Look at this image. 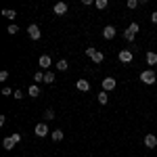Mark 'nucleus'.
<instances>
[{
  "mask_svg": "<svg viewBox=\"0 0 157 157\" xmlns=\"http://www.w3.org/2000/svg\"><path fill=\"white\" fill-rule=\"evenodd\" d=\"M34 82H44V73H42V71L34 73Z\"/></svg>",
  "mask_w": 157,
  "mask_h": 157,
  "instance_id": "25",
  "label": "nucleus"
},
{
  "mask_svg": "<svg viewBox=\"0 0 157 157\" xmlns=\"http://www.w3.org/2000/svg\"><path fill=\"white\" fill-rule=\"evenodd\" d=\"M57 69H59V71H67V69H69V65H67V61H65V59H61L59 63H57Z\"/></svg>",
  "mask_w": 157,
  "mask_h": 157,
  "instance_id": "16",
  "label": "nucleus"
},
{
  "mask_svg": "<svg viewBox=\"0 0 157 157\" xmlns=\"http://www.w3.org/2000/svg\"><path fill=\"white\" fill-rule=\"evenodd\" d=\"M29 97H34V98L40 97V86H38V84H32V86H29Z\"/></svg>",
  "mask_w": 157,
  "mask_h": 157,
  "instance_id": "14",
  "label": "nucleus"
},
{
  "mask_svg": "<svg viewBox=\"0 0 157 157\" xmlns=\"http://www.w3.org/2000/svg\"><path fill=\"white\" fill-rule=\"evenodd\" d=\"M6 80H9V71L2 69V71H0V82H6Z\"/></svg>",
  "mask_w": 157,
  "mask_h": 157,
  "instance_id": "26",
  "label": "nucleus"
},
{
  "mask_svg": "<svg viewBox=\"0 0 157 157\" xmlns=\"http://www.w3.org/2000/svg\"><path fill=\"white\" fill-rule=\"evenodd\" d=\"M115 34H117V32H115V27H113V25H107V27L103 29V38H105V40H113Z\"/></svg>",
  "mask_w": 157,
  "mask_h": 157,
  "instance_id": "7",
  "label": "nucleus"
},
{
  "mask_svg": "<svg viewBox=\"0 0 157 157\" xmlns=\"http://www.w3.org/2000/svg\"><path fill=\"white\" fill-rule=\"evenodd\" d=\"M155 80H157V73L153 71V69H145V71L140 73V82L147 86H151V84H155Z\"/></svg>",
  "mask_w": 157,
  "mask_h": 157,
  "instance_id": "1",
  "label": "nucleus"
},
{
  "mask_svg": "<svg viewBox=\"0 0 157 157\" xmlns=\"http://www.w3.org/2000/svg\"><path fill=\"white\" fill-rule=\"evenodd\" d=\"M38 63H40V67H50V57L48 55H42Z\"/></svg>",
  "mask_w": 157,
  "mask_h": 157,
  "instance_id": "13",
  "label": "nucleus"
},
{
  "mask_svg": "<svg viewBox=\"0 0 157 157\" xmlns=\"http://www.w3.org/2000/svg\"><path fill=\"white\" fill-rule=\"evenodd\" d=\"M132 59H134L132 50H120V61L121 63H132Z\"/></svg>",
  "mask_w": 157,
  "mask_h": 157,
  "instance_id": "8",
  "label": "nucleus"
},
{
  "mask_svg": "<svg viewBox=\"0 0 157 157\" xmlns=\"http://www.w3.org/2000/svg\"><path fill=\"white\" fill-rule=\"evenodd\" d=\"M50 136H52L55 143H61L63 140V130H55V132H50Z\"/></svg>",
  "mask_w": 157,
  "mask_h": 157,
  "instance_id": "15",
  "label": "nucleus"
},
{
  "mask_svg": "<svg viewBox=\"0 0 157 157\" xmlns=\"http://www.w3.org/2000/svg\"><path fill=\"white\" fill-rule=\"evenodd\" d=\"M138 29H140V25H138V23H130V25H128V32L134 34V36H136V32H138Z\"/></svg>",
  "mask_w": 157,
  "mask_h": 157,
  "instance_id": "19",
  "label": "nucleus"
},
{
  "mask_svg": "<svg viewBox=\"0 0 157 157\" xmlns=\"http://www.w3.org/2000/svg\"><path fill=\"white\" fill-rule=\"evenodd\" d=\"M6 32H9L11 36H15V34L19 32V27H17V25H15V23H11V25H9V29H6Z\"/></svg>",
  "mask_w": 157,
  "mask_h": 157,
  "instance_id": "24",
  "label": "nucleus"
},
{
  "mask_svg": "<svg viewBox=\"0 0 157 157\" xmlns=\"http://www.w3.org/2000/svg\"><path fill=\"white\" fill-rule=\"evenodd\" d=\"M151 21H153V23H157V11L153 13V15H151Z\"/></svg>",
  "mask_w": 157,
  "mask_h": 157,
  "instance_id": "30",
  "label": "nucleus"
},
{
  "mask_svg": "<svg viewBox=\"0 0 157 157\" xmlns=\"http://www.w3.org/2000/svg\"><path fill=\"white\" fill-rule=\"evenodd\" d=\"M36 136H40V138H44L46 134H50V130H48V126H46V121H42V124H38L36 126Z\"/></svg>",
  "mask_w": 157,
  "mask_h": 157,
  "instance_id": "3",
  "label": "nucleus"
},
{
  "mask_svg": "<svg viewBox=\"0 0 157 157\" xmlns=\"http://www.w3.org/2000/svg\"><path fill=\"white\" fill-rule=\"evenodd\" d=\"M44 117H46V121L55 120V111H52V109H46V111H44Z\"/></svg>",
  "mask_w": 157,
  "mask_h": 157,
  "instance_id": "23",
  "label": "nucleus"
},
{
  "mask_svg": "<svg viewBox=\"0 0 157 157\" xmlns=\"http://www.w3.org/2000/svg\"><path fill=\"white\" fill-rule=\"evenodd\" d=\"M97 9L98 11H105L107 9V0H97Z\"/></svg>",
  "mask_w": 157,
  "mask_h": 157,
  "instance_id": "22",
  "label": "nucleus"
},
{
  "mask_svg": "<svg viewBox=\"0 0 157 157\" xmlns=\"http://www.w3.org/2000/svg\"><path fill=\"white\" fill-rule=\"evenodd\" d=\"M11 92H13V90H11V88H9V86H4V88H2V94H4V97H9Z\"/></svg>",
  "mask_w": 157,
  "mask_h": 157,
  "instance_id": "28",
  "label": "nucleus"
},
{
  "mask_svg": "<svg viewBox=\"0 0 157 157\" xmlns=\"http://www.w3.org/2000/svg\"><path fill=\"white\" fill-rule=\"evenodd\" d=\"M147 63L153 67V65H157V52H153V50H149L147 52Z\"/></svg>",
  "mask_w": 157,
  "mask_h": 157,
  "instance_id": "10",
  "label": "nucleus"
},
{
  "mask_svg": "<svg viewBox=\"0 0 157 157\" xmlns=\"http://www.w3.org/2000/svg\"><path fill=\"white\" fill-rule=\"evenodd\" d=\"M75 88H78L80 92H88V90H90V84H88V80H78V82H75Z\"/></svg>",
  "mask_w": 157,
  "mask_h": 157,
  "instance_id": "9",
  "label": "nucleus"
},
{
  "mask_svg": "<svg viewBox=\"0 0 157 157\" xmlns=\"http://www.w3.org/2000/svg\"><path fill=\"white\" fill-rule=\"evenodd\" d=\"M86 55H88V57H90V59L94 61V63H103V59H105V55H103V52H101V50L92 48V46H90V48H86Z\"/></svg>",
  "mask_w": 157,
  "mask_h": 157,
  "instance_id": "2",
  "label": "nucleus"
},
{
  "mask_svg": "<svg viewBox=\"0 0 157 157\" xmlns=\"http://www.w3.org/2000/svg\"><path fill=\"white\" fill-rule=\"evenodd\" d=\"M27 34H29V38H32V40H40V36H42L38 25H29V27H27Z\"/></svg>",
  "mask_w": 157,
  "mask_h": 157,
  "instance_id": "6",
  "label": "nucleus"
},
{
  "mask_svg": "<svg viewBox=\"0 0 157 157\" xmlns=\"http://www.w3.org/2000/svg\"><path fill=\"white\" fill-rule=\"evenodd\" d=\"M55 13H57V15H65V13H67V4H65V2H57V4H55Z\"/></svg>",
  "mask_w": 157,
  "mask_h": 157,
  "instance_id": "11",
  "label": "nucleus"
},
{
  "mask_svg": "<svg viewBox=\"0 0 157 157\" xmlns=\"http://www.w3.org/2000/svg\"><path fill=\"white\" fill-rule=\"evenodd\" d=\"M124 38H126V40H128V42H134V34H130V32H128V29H126V32H124Z\"/></svg>",
  "mask_w": 157,
  "mask_h": 157,
  "instance_id": "27",
  "label": "nucleus"
},
{
  "mask_svg": "<svg viewBox=\"0 0 157 157\" xmlns=\"http://www.w3.org/2000/svg\"><path fill=\"white\" fill-rule=\"evenodd\" d=\"M2 15H4V17H9V19H15V17H17V13H15V11H9V9H4V11H2Z\"/></svg>",
  "mask_w": 157,
  "mask_h": 157,
  "instance_id": "21",
  "label": "nucleus"
},
{
  "mask_svg": "<svg viewBox=\"0 0 157 157\" xmlns=\"http://www.w3.org/2000/svg\"><path fill=\"white\" fill-rule=\"evenodd\" d=\"M145 147L147 149H155L157 147V136L155 134H147L145 136Z\"/></svg>",
  "mask_w": 157,
  "mask_h": 157,
  "instance_id": "5",
  "label": "nucleus"
},
{
  "mask_svg": "<svg viewBox=\"0 0 157 157\" xmlns=\"http://www.w3.org/2000/svg\"><path fill=\"white\" fill-rule=\"evenodd\" d=\"M115 86H117L115 78H105V80H103V90H105V92H109V90H115Z\"/></svg>",
  "mask_w": 157,
  "mask_h": 157,
  "instance_id": "4",
  "label": "nucleus"
},
{
  "mask_svg": "<svg viewBox=\"0 0 157 157\" xmlns=\"http://www.w3.org/2000/svg\"><path fill=\"white\" fill-rule=\"evenodd\" d=\"M15 145H17V143L13 140V136H6V138L2 140V147H4L6 151H11V149H13V147H15Z\"/></svg>",
  "mask_w": 157,
  "mask_h": 157,
  "instance_id": "12",
  "label": "nucleus"
},
{
  "mask_svg": "<svg viewBox=\"0 0 157 157\" xmlns=\"http://www.w3.org/2000/svg\"><path fill=\"white\" fill-rule=\"evenodd\" d=\"M138 4H140V2H138V0H128V2H126V6H128V9H130V11H134V9H136V6H138Z\"/></svg>",
  "mask_w": 157,
  "mask_h": 157,
  "instance_id": "20",
  "label": "nucleus"
},
{
  "mask_svg": "<svg viewBox=\"0 0 157 157\" xmlns=\"http://www.w3.org/2000/svg\"><path fill=\"white\" fill-rule=\"evenodd\" d=\"M98 103H101V105H107V103H109V97H107V92H105V90L98 94Z\"/></svg>",
  "mask_w": 157,
  "mask_h": 157,
  "instance_id": "18",
  "label": "nucleus"
},
{
  "mask_svg": "<svg viewBox=\"0 0 157 157\" xmlns=\"http://www.w3.org/2000/svg\"><path fill=\"white\" fill-rule=\"evenodd\" d=\"M15 98H23V92L21 90H15Z\"/></svg>",
  "mask_w": 157,
  "mask_h": 157,
  "instance_id": "29",
  "label": "nucleus"
},
{
  "mask_svg": "<svg viewBox=\"0 0 157 157\" xmlns=\"http://www.w3.org/2000/svg\"><path fill=\"white\" fill-rule=\"evenodd\" d=\"M44 82H46V84H52V82H55V73L52 71H44Z\"/></svg>",
  "mask_w": 157,
  "mask_h": 157,
  "instance_id": "17",
  "label": "nucleus"
}]
</instances>
